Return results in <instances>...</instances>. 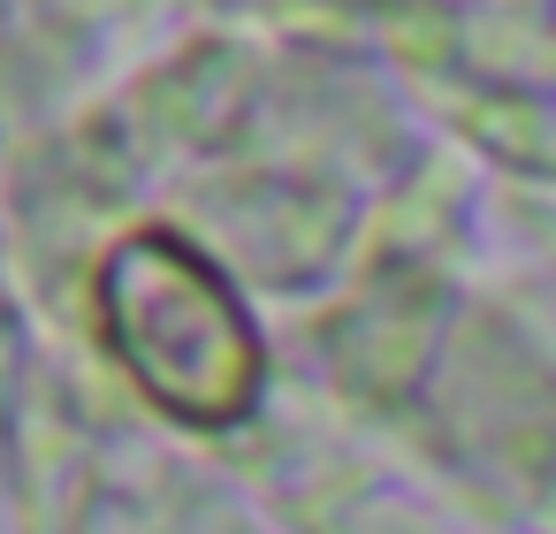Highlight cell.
<instances>
[{
  "instance_id": "1",
  "label": "cell",
  "mask_w": 556,
  "mask_h": 534,
  "mask_svg": "<svg viewBox=\"0 0 556 534\" xmlns=\"http://www.w3.org/2000/svg\"><path fill=\"white\" fill-rule=\"evenodd\" d=\"M108 321L123 336V359L146 374V389L168 412H191V420L244 412V397L260 382V351H252V328L206 260H191L161 237L115 252Z\"/></svg>"
}]
</instances>
